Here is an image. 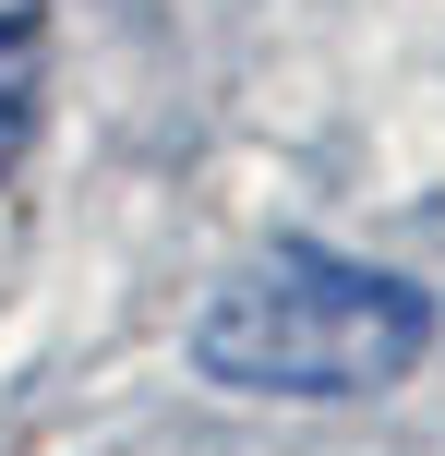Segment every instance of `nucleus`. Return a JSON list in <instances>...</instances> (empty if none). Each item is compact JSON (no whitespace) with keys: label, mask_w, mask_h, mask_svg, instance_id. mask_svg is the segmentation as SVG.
<instances>
[{"label":"nucleus","mask_w":445,"mask_h":456,"mask_svg":"<svg viewBox=\"0 0 445 456\" xmlns=\"http://www.w3.org/2000/svg\"><path fill=\"white\" fill-rule=\"evenodd\" d=\"M433 348V289L398 265H361L326 240H277L193 313V372L229 396H289V409H337V396L409 385Z\"/></svg>","instance_id":"obj_1"},{"label":"nucleus","mask_w":445,"mask_h":456,"mask_svg":"<svg viewBox=\"0 0 445 456\" xmlns=\"http://www.w3.org/2000/svg\"><path fill=\"white\" fill-rule=\"evenodd\" d=\"M37 96H48V0H0V181L37 144Z\"/></svg>","instance_id":"obj_2"}]
</instances>
